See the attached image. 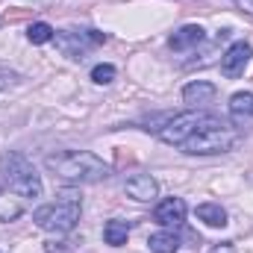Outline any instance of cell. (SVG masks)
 Instances as JSON below:
<instances>
[{"label": "cell", "instance_id": "6da1fadb", "mask_svg": "<svg viewBox=\"0 0 253 253\" xmlns=\"http://www.w3.org/2000/svg\"><path fill=\"white\" fill-rule=\"evenodd\" d=\"M44 165H47V171H53V177H59L65 183H100L109 177V165L88 150L50 153L44 159Z\"/></svg>", "mask_w": 253, "mask_h": 253}, {"label": "cell", "instance_id": "7a4b0ae2", "mask_svg": "<svg viewBox=\"0 0 253 253\" xmlns=\"http://www.w3.org/2000/svg\"><path fill=\"white\" fill-rule=\"evenodd\" d=\"M239 141H242V132L236 126L212 115L209 121H203L197 126V132H191L180 147L186 153H194V156H209V153H227Z\"/></svg>", "mask_w": 253, "mask_h": 253}, {"label": "cell", "instance_id": "3957f363", "mask_svg": "<svg viewBox=\"0 0 253 253\" xmlns=\"http://www.w3.org/2000/svg\"><path fill=\"white\" fill-rule=\"evenodd\" d=\"M0 174L6 180V186L21 197H39L42 194V177L36 174L33 162L18 150H6L0 156Z\"/></svg>", "mask_w": 253, "mask_h": 253}, {"label": "cell", "instance_id": "277c9868", "mask_svg": "<svg viewBox=\"0 0 253 253\" xmlns=\"http://www.w3.org/2000/svg\"><path fill=\"white\" fill-rule=\"evenodd\" d=\"M33 221L47 230V233H71L80 221V200L68 197V200H56L47 206H39L33 212Z\"/></svg>", "mask_w": 253, "mask_h": 253}, {"label": "cell", "instance_id": "5b68a950", "mask_svg": "<svg viewBox=\"0 0 253 253\" xmlns=\"http://www.w3.org/2000/svg\"><path fill=\"white\" fill-rule=\"evenodd\" d=\"M212 115L209 112H203V109H191V112H183V115H174L168 124L159 129V138L165 141V144H183L186 138H189L191 132H197V126L203 124V121H209Z\"/></svg>", "mask_w": 253, "mask_h": 253}, {"label": "cell", "instance_id": "8992f818", "mask_svg": "<svg viewBox=\"0 0 253 253\" xmlns=\"http://www.w3.org/2000/svg\"><path fill=\"white\" fill-rule=\"evenodd\" d=\"M251 59V44H245V42H236L224 56H221V74L224 77H230V80H236V77H242L245 74V65Z\"/></svg>", "mask_w": 253, "mask_h": 253}, {"label": "cell", "instance_id": "52a82bcc", "mask_svg": "<svg viewBox=\"0 0 253 253\" xmlns=\"http://www.w3.org/2000/svg\"><path fill=\"white\" fill-rule=\"evenodd\" d=\"M153 218H156V224H162V227H183V221H186V200L183 197H168V200H162L159 206H156V212H153Z\"/></svg>", "mask_w": 253, "mask_h": 253}, {"label": "cell", "instance_id": "ba28073f", "mask_svg": "<svg viewBox=\"0 0 253 253\" xmlns=\"http://www.w3.org/2000/svg\"><path fill=\"white\" fill-rule=\"evenodd\" d=\"M215 94H218V88L212 85V83H206V80H197V83H189L186 88H183V100L189 103V106H206V103H212L215 100Z\"/></svg>", "mask_w": 253, "mask_h": 253}, {"label": "cell", "instance_id": "9c48e42d", "mask_svg": "<svg viewBox=\"0 0 253 253\" xmlns=\"http://www.w3.org/2000/svg\"><path fill=\"white\" fill-rule=\"evenodd\" d=\"M206 36H203V27H197V24H186V27H180L174 36H171V50H177V53H183V50H189V47H197L200 42H203Z\"/></svg>", "mask_w": 253, "mask_h": 253}, {"label": "cell", "instance_id": "30bf717a", "mask_svg": "<svg viewBox=\"0 0 253 253\" xmlns=\"http://www.w3.org/2000/svg\"><path fill=\"white\" fill-rule=\"evenodd\" d=\"M124 189L132 200H153L156 191H159V186H156V180H153L150 174H135V177L126 180Z\"/></svg>", "mask_w": 253, "mask_h": 253}, {"label": "cell", "instance_id": "8fae6325", "mask_svg": "<svg viewBox=\"0 0 253 253\" xmlns=\"http://www.w3.org/2000/svg\"><path fill=\"white\" fill-rule=\"evenodd\" d=\"M230 115L239 124H245L248 118H253V94L251 91H239V94L230 97Z\"/></svg>", "mask_w": 253, "mask_h": 253}, {"label": "cell", "instance_id": "7c38bea8", "mask_svg": "<svg viewBox=\"0 0 253 253\" xmlns=\"http://www.w3.org/2000/svg\"><path fill=\"white\" fill-rule=\"evenodd\" d=\"M147 245H150V251L153 253H177L180 239H177L171 230H159V233H153V236L147 239Z\"/></svg>", "mask_w": 253, "mask_h": 253}, {"label": "cell", "instance_id": "4fadbf2b", "mask_svg": "<svg viewBox=\"0 0 253 253\" xmlns=\"http://www.w3.org/2000/svg\"><path fill=\"white\" fill-rule=\"evenodd\" d=\"M197 218H200L206 227H224V224H227V212H224L218 203H200V206H197Z\"/></svg>", "mask_w": 253, "mask_h": 253}, {"label": "cell", "instance_id": "5bb4252c", "mask_svg": "<svg viewBox=\"0 0 253 253\" xmlns=\"http://www.w3.org/2000/svg\"><path fill=\"white\" fill-rule=\"evenodd\" d=\"M126 236H129L126 221H109V224L103 227V239H106V245H112V248L126 245Z\"/></svg>", "mask_w": 253, "mask_h": 253}, {"label": "cell", "instance_id": "9a60e30c", "mask_svg": "<svg viewBox=\"0 0 253 253\" xmlns=\"http://www.w3.org/2000/svg\"><path fill=\"white\" fill-rule=\"evenodd\" d=\"M27 39H30L33 44H47V42L53 39V27L44 24V21H39V24H33V27L27 30Z\"/></svg>", "mask_w": 253, "mask_h": 253}, {"label": "cell", "instance_id": "2e32d148", "mask_svg": "<svg viewBox=\"0 0 253 253\" xmlns=\"http://www.w3.org/2000/svg\"><path fill=\"white\" fill-rule=\"evenodd\" d=\"M115 65H94L91 68V80L97 83V85H106V83H112L115 80Z\"/></svg>", "mask_w": 253, "mask_h": 253}, {"label": "cell", "instance_id": "e0dca14e", "mask_svg": "<svg viewBox=\"0 0 253 253\" xmlns=\"http://www.w3.org/2000/svg\"><path fill=\"white\" fill-rule=\"evenodd\" d=\"M15 83H18V74L0 68V88H9V85H15Z\"/></svg>", "mask_w": 253, "mask_h": 253}, {"label": "cell", "instance_id": "ac0fdd59", "mask_svg": "<svg viewBox=\"0 0 253 253\" xmlns=\"http://www.w3.org/2000/svg\"><path fill=\"white\" fill-rule=\"evenodd\" d=\"M209 253H236V248H233V242H221V245H215Z\"/></svg>", "mask_w": 253, "mask_h": 253}, {"label": "cell", "instance_id": "d6986e66", "mask_svg": "<svg viewBox=\"0 0 253 253\" xmlns=\"http://www.w3.org/2000/svg\"><path fill=\"white\" fill-rule=\"evenodd\" d=\"M236 3H239L245 12H251V15H253V0H236Z\"/></svg>", "mask_w": 253, "mask_h": 253}]
</instances>
